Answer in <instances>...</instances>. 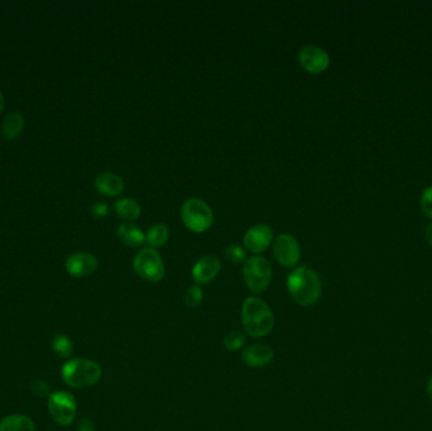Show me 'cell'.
<instances>
[{"instance_id":"obj_1","label":"cell","mask_w":432,"mask_h":431,"mask_svg":"<svg viewBox=\"0 0 432 431\" xmlns=\"http://www.w3.org/2000/svg\"><path fill=\"white\" fill-rule=\"evenodd\" d=\"M287 287L292 298L299 306H312L321 295V283L319 276L306 266L293 269L287 278Z\"/></svg>"},{"instance_id":"obj_2","label":"cell","mask_w":432,"mask_h":431,"mask_svg":"<svg viewBox=\"0 0 432 431\" xmlns=\"http://www.w3.org/2000/svg\"><path fill=\"white\" fill-rule=\"evenodd\" d=\"M242 322L248 335L254 338L264 337L275 327V315L263 300L248 298L242 306Z\"/></svg>"},{"instance_id":"obj_3","label":"cell","mask_w":432,"mask_h":431,"mask_svg":"<svg viewBox=\"0 0 432 431\" xmlns=\"http://www.w3.org/2000/svg\"><path fill=\"white\" fill-rule=\"evenodd\" d=\"M62 378L72 388H85L100 381L102 367L90 360H71L63 364Z\"/></svg>"},{"instance_id":"obj_4","label":"cell","mask_w":432,"mask_h":431,"mask_svg":"<svg viewBox=\"0 0 432 431\" xmlns=\"http://www.w3.org/2000/svg\"><path fill=\"white\" fill-rule=\"evenodd\" d=\"M181 217L183 224L195 233H201L209 229L214 220L212 208L196 197H191L183 203Z\"/></svg>"},{"instance_id":"obj_5","label":"cell","mask_w":432,"mask_h":431,"mask_svg":"<svg viewBox=\"0 0 432 431\" xmlns=\"http://www.w3.org/2000/svg\"><path fill=\"white\" fill-rule=\"evenodd\" d=\"M243 274L249 290L254 294H262L267 290L271 283L272 267L267 259L253 256L244 262Z\"/></svg>"},{"instance_id":"obj_6","label":"cell","mask_w":432,"mask_h":431,"mask_svg":"<svg viewBox=\"0 0 432 431\" xmlns=\"http://www.w3.org/2000/svg\"><path fill=\"white\" fill-rule=\"evenodd\" d=\"M133 267L137 274L148 283H158L165 276V263L153 248L138 252L133 259Z\"/></svg>"},{"instance_id":"obj_7","label":"cell","mask_w":432,"mask_h":431,"mask_svg":"<svg viewBox=\"0 0 432 431\" xmlns=\"http://www.w3.org/2000/svg\"><path fill=\"white\" fill-rule=\"evenodd\" d=\"M48 411L56 423L70 425L78 412V404L70 392H54L48 397Z\"/></svg>"},{"instance_id":"obj_8","label":"cell","mask_w":432,"mask_h":431,"mask_svg":"<svg viewBox=\"0 0 432 431\" xmlns=\"http://www.w3.org/2000/svg\"><path fill=\"white\" fill-rule=\"evenodd\" d=\"M273 256L282 266L291 268L297 265L299 259V244L291 234L283 233L275 238Z\"/></svg>"},{"instance_id":"obj_9","label":"cell","mask_w":432,"mask_h":431,"mask_svg":"<svg viewBox=\"0 0 432 431\" xmlns=\"http://www.w3.org/2000/svg\"><path fill=\"white\" fill-rule=\"evenodd\" d=\"M299 60L302 67L312 74L321 72L330 63V57L328 55V52L323 48L317 47V46H305L301 48L299 52Z\"/></svg>"},{"instance_id":"obj_10","label":"cell","mask_w":432,"mask_h":431,"mask_svg":"<svg viewBox=\"0 0 432 431\" xmlns=\"http://www.w3.org/2000/svg\"><path fill=\"white\" fill-rule=\"evenodd\" d=\"M273 239V230L267 224H258L251 227L244 235V245L251 253L266 251Z\"/></svg>"},{"instance_id":"obj_11","label":"cell","mask_w":432,"mask_h":431,"mask_svg":"<svg viewBox=\"0 0 432 431\" xmlns=\"http://www.w3.org/2000/svg\"><path fill=\"white\" fill-rule=\"evenodd\" d=\"M220 267V259L215 254H206L195 263L192 268V277L200 285L210 283L219 274Z\"/></svg>"},{"instance_id":"obj_12","label":"cell","mask_w":432,"mask_h":431,"mask_svg":"<svg viewBox=\"0 0 432 431\" xmlns=\"http://www.w3.org/2000/svg\"><path fill=\"white\" fill-rule=\"evenodd\" d=\"M98 268V259L90 253H76L66 261V269L73 277H87Z\"/></svg>"},{"instance_id":"obj_13","label":"cell","mask_w":432,"mask_h":431,"mask_svg":"<svg viewBox=\"0 0 432 431\" xmlns=\"http://www.w3.org/2000/svg\"><path fill=\"white\" fill-rule=\"evenodd\" d=\"M242 358L249 367H264L273 361L275 352L266 344H253L244 349Z\"/></svg>"},{"instance_id":"obj_14","label":"cell","mask_w":432,"mask_h":431,"mask_svg":"<svg viewBox=\"0 0 432 431\" xmlns=\"http://www.w3.org/2000/svg\"><path fill=\"white\" fill-rule=\"evenodd\" d=\"M95 188L102 195L117 196L124 188V181L117 173H99L95 179Z\"/></svg>"},{"instance_id":"obj_15","label":"cell","mask_w":432,"mask_h":431,"mask_svg":"<svg viewBox=\"0 0 432 431\" xmlns=\"http://www.w3.org/2000/svg\"><path fill=\"white\" fill-rule=\"evenodd\" d=\"M118 234L122 242L130 247H141L147 241V236L141 228L133 223H122L118 228Z\"/></svg>"},{"instance_id":"obj_16","label":"cell","mask_w":432,"mask_h":431,"mask_svg":"<svg viewBox=\"0 0 432 431\" xmlns=\"http://www.w3.org/2000/svg\"><path fill=\"white\" fill-rule=\"evenodd\" d=\"M34 423L28 416L9 415L1 419L0 431H34Z\"/></svg>"},{"instance_id":"obj_17","label":"cell","mask_w":432,"mask_h":431,"mask_svg":"<svg viewBox=\"0 0 432 431\" xmlns=\"http://www.w3.org/2000/svg\"><path fill=\"white\" fill-rule=\"evenodd\" d=\"M114 208H115V212H118L119 217L126 220L137 219L141 215V205L138 204V201L129 197L118 200L114 205Z\"/></svg>"},{"instance_id":"obj_18","label":"cell","mask_w":432,"mask_h":431,"mask_svg":"<svg viewBox=\"0 0 432 431\" xmlns=\"http://www.w3.org/2000/svg\"><path fill=\"white\" fill-rule=\"evenodd\" d=\"M23 124V117L21 113H16V111L10 113L5 117L4 122H3V126H1V131H3L4 137L8 140L16 138V135L22 132Z\"/></svg>"},{"instance_id":"obj_19","label":"cell","mask_w":432,"mask_h":431,"mask_svg":"<svg viewBox=\"0 0 432 431\" xmlns=\"http://www.w3.org/2000/svg\"><path fill=\"white\" fill-rule=\"evenodd\" d=\"M167 239H168V228L159 223L152 225L147 233V242L153 248L162 247L167 242Z\"/></svg>"},{"instance_id":"obj_20","label":"cell","mask_w":432,"mask_h":431,"mask_svg":"<svg viewBox=\"0 0 432 431\" xmlns=\"http://www.w3.org/2000/svg\"><path fill=\"white\" fill-rule=\"evenodd\" d=\"M52 348H54L56 355L62 358V360L70 358L71 354L73 352V344H72L70 338L66 337L63 334H57L54 338Z\"/></svg>"},{"instance_id":"obj_21","label":"cell","mask_w":432,"mask_h":431,"mask_svg":"<svg viewBox=\"0 0 432 431\" xmlns=\"http://www.w3.org/2000/svg\"><path fill=\"white\" fill-rule=\"evenodd\" d=\"M203 298H204L203 289L198 285H194V286L190 287L189 290L186 291L183 302L189 309H195V307L201 304Z\"/></svg>"},{"instance_id":"obj_22","label":"cell","mask_w":432,"mask_h":431,"mask_svg":"<svg viewBox=\"0 0 432 431\" xmlns=\"http://www.w3.org/2000/svg\"><path fill=\"white\" fill-rule=\"evenodd\" d=\"M245 343V337L240 330H233L225 337L224 345L230 352L239 351Z\"/></svg>"},{"instance_id":"obj_23","label":"cell","mask_w":432,"mask_h":431,"mask_svg":"<svg viewBox=\"0 0 432 431\" xmlns=\"http://www.w3.org/2000/svg\"><path fill=\"white\" fill-rule=\"evenodd\" d=\"M225 257L231 263H240L245 259V252L238 244H230L225 250Z\"/></svg>"},{"instance_id":"obj_24","label":"cell","mask_w":432,"mask_h":431,"mask_svg":"<svg viewBox=\"0 0 432 431\" xmlns=\"http://www.w3.org/2000/svg\"><path fill=\"white\" fill-rule=\"evenodd\" d=\"M420 205H421V209L424 212V215H427L429 218L432 219V186L426 188L422 191L421 199H420Z\"/></svg>"},{"instance_id":"obj_25","label":"cell","mask_w":432,"mask_h":431,"mask_svg":"<svg viewBox=\"0 0 432 431\" xmlns=\"http://www.w3.org/2000/svg\"><path fill=\"white\" fill-rule=\"evenodd\" d=\"M32 392L36 396H40V397H47V396L49 397V395H51L49 393V387L43 381H40V379H37V381H34L32 384Z\"/></svg>"},{"instance_id":"obj_26","label":"cell","mask_w":432,"mask_h":431,"mask_svg":"<svg viewBox=\"0 0 432 431\" xmlns=\"http://www.w3.org/2000/svg\"><path fill=\"white\" fill-rule=\"evenodd\" d=\"M90 212H91V214H93L94 217H96V218H102V217L108 215V212H109V206H108V204L102 203V201H96V203L91 205Z\"/></svg>"},{"instance_id":"obj_27","label":"cell","mask_w":432,"mask_h":431,"mask_svg":"<svg viewBox=\"0 0 432 431\" xmlns=\"http://www.w3.org/2000/svg\"><path fill=\"white\" fill-rule=\"evenodd\" d=\"M78 430L79 431H95V425L90 419L84 417L80 420L79 426H78Z\"/></svg>"},{"instance_id":"obj_28","label":"cell","mask_w":432,"mask_h":431,"mask_svg":"<svg viewBox=\"0 0 432 431\" xmlns=\"http://www.w3.org/2000/svg\"><path fill=\"white\" fill-rule=\"evenodd\" d=\"M424 241L432 245V221L429 223L424 229Z\"/></svg>"},{"instance_id":"obj_29","label":"cell","mask_w":432,"mask_h":431,"mask_svg":"<svg viewBox=\"0 0 432 431\" xmlns=\"http://www.w3.org/2000/svg\"><path fill=\"white\" fill-rule=\"evenodd\" d=\"M427 395H429L430 400L432 401V376L430 378V381H429V384H427Z\"/></svg>"},{"instance_id":"obj_30","label":"cell","mask_w":432,"mask_h":431,"mask_svg":"<svg viewBox=\"0 0 432 431\" xmlns=\"http://www.w3.org/2000/svg\"><path fill=\"white\" fill-rule=\"evenodd\" d=\"M3 108H4V98H3V95L0 93V111L3 110Z\"/></svg>"}]
</instances>
